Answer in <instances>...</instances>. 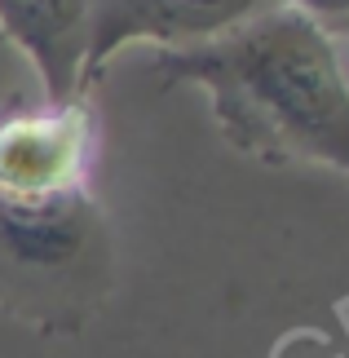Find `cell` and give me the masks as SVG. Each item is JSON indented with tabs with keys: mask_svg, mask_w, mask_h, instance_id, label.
<instances>
[{
	"mask_svg": "<svg viewBox=\"0 0 349 358\" xmlns=\"http://www.w3.org/2000/svg\"><path fill=\"white\" fill-rule=\"evenodd\" d=\"M155 71L164 85L204 89L239 155L349 173V76L336 36L292 5L208 45L159 49Z\"/></svg>",
	"mask_w": 349,
	"mask_h": 358,
	"instance_id": "1",
	"label": "cell"
},
{
	"mask_svg": "<svg viewBox=\"0 0 349 358\" xmlns=\"http://www.w3.org/2000/svg\"><path fill=\"white\" fill-rule=\"evenodd\" d=\"M115 279L111 226L89 186L0 195V310L45 332H80Z\"/></svg>",
	"mask_w": 349,
	"mask_h": 358,
	"instance_id": "2",
	"label": "cell"
},
{
	"mask_svg": "<svg viewBox=\"0 0 349 358\" xmlns=\"http://www.w3.org/2000/svg\"><path fill=\"white\" fill-rule=\"evenodd\" d=\"M274 9H283V0H85L80 98L97 85L106 62L129 45H155V53L194 49Z\"/></svg>",
	"mask_w": 349,
	"mask_h": 358,
	"instance_id": "3",
	"label": "cell"
},
{
	"mask_svg": "<svg viewBox=\"0 0 349 358\" xmlns=\"http://www.w3.org/2000/svg\"><path fill=\"white\" fill-rule=\"evenodd\" d=\"M93 111L85 98L0 120V195H58L85 186Z\"/></svg>",
	"mask_w": 349,
	"mask_h": 358,
	"instance_id": "4",
	"label": "cell"
},
{
	"mask_svg": "<svg viewBox=\"0 0 349 358\" xmlns=\"http://www.w3.org/2000/svg\"><path fill=\"white\" fill-rule=\"evenodd\" d=\"M0 31L31 58L45 85V106L80 98L85 0H0Z\"/></svg>",
	"mask_w": 349,
	"mask_h": 358,
	"instance_id": "5",
	"label": "cell"
},
{
	"mask_svg": "<svg viewBox=\"0 0 349 358\" xmlns=\"http://www.w3.org/2000/svg\"><path fill=\"white\" fill-rule=\"evenodd\" d=\"M310 22H318L327 36H349V0H283Z\"/></svg>",
	"mask_w": 349,
	"mask_h": 358,
	"instance_id": "6",
	"label": "cell"
}]
</instances>
